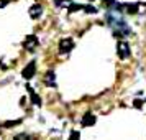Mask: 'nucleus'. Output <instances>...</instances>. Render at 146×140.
Segmentation results:
<instances>
[{
	"instance_id": "nucleus-1",
	"label": "nucleus",
	"mask_w": 146,
	"mask_h": 140,
	"mask_svg": "<svg viewBox=\"0 0 146 140\" xmlns=\"http://www.w3.org/2000/svg\"><path fill=\"white\" fill-rule=\"evenodd\" d=\"M117 53L121 60H126L130 56V45L126 41H118L117 43Z\"/></svg>"
},
{
	"instance_id": "nucleus-2",
	"label": "nucleus",
	"mask_w": 146,
	"mask_h": 140,
	"mask_svg": "<svg viewBox=\"0 0 146 140\" xmlns=\"http://www.w3.org/2000/svg\"><path fill=\"white\" fill-rule=\"evenodd\" d=\"M72 48H74L72 38H62V40H61V43H59V51L61 53H69Z\"/></svg>"
},
{
	"instance_id": "nucleus-3",
	"label": "nucleus",
	"mask_w": 146,
	"mask_h": 140,
	"mask_svg": "<svg viewBox=\"0 0 146 140\" xmlns=\"http://www.w3.org/2000/svg\"><path fill=\"white\" fill-rule=\"evenodd\" d=\"M35 73H36V64H35V61H31V63H30V64L21 71V76L28 81V79H31V78L35 76Z\"/></svg>"
},
{
	"instance_id": "nucleus-4",
	"label": "nucleus",
	"mask_w": 146,
	"mask_h": 140,
	"mask_svg": "<svg viewBox=\"0 0 146 140\" xmlns=\"http://www.w3.org/2000/svg\"><path fill=\"white\" fill-rule=\"evenodd\" d=\"M36 45H38V38H36L35 35H30L27 40H25V43H23V48L30 51V50H33V48L36 46Z\"/></svg>"
},
{
	"instance_id": "nucleus-5",
	"label": "nucleus",
	"mask_w": 146,
	"mask_h": 140,
	"mask_svg": "<svg viewBox=\"0 0 146 140\" xmlns=\"http://www.w3.org/2000/svg\"><path fill=\"white\" fill-rule=\"evenodd\" d=\"M41 15H43V7H41V5L36 3V5H33V7L30 8V17H31V18L36 20V18H40Z\"/></svg>"
},
{
	"instance_id": "nucleus-6",
	"label": "nucleus",
	"mask_w": 146,
	"mask_h": 140,
	"mask_svg": "<svg viewBox=\"0 0 146 140\" xmlns=\"http://www.w3.org/2000/svg\"><path fill=\"white\" fill-rule=\"evenodd\" d=\"M118 10H126V13H138V5L135 3H126V5H117Z\"/></svg>"
},
{
	"instance_id": "nucleus-7",
	"label": "nucleus",
	"mask_w": 146,
	"mask_h": 140,
	"mask_svg": "<svg viewBox=\"0 0 146 140\" xmlns=\"http://www.w3.org/2000/svg\"><path fill=\"white\" fill-rule=\"evenodd\" d=\"M94 124H95V117H94V114H86V115L82 117V125L84 127L94 125Z\"/></svg>"
},
{
	"instance_id": "nucleus-8",
	"label": "nucleus",
	"mask_w": 146,
	"mask_h": 140,
	"mask_svg": "<svg viewBox=\"0 0 146 140\" xmlns=\"http://www.w3.org/2000/svg\"><path fill=\"white\" fill-rule=\"evenodd\" d=\"M54 78H56V76H54V71H48L44 82H46L48 86H54V84H56V79H54Z\"/></svg>"
},
{
	"instance_id": "nucleus-9",
	"label": "nucleus",
	"mask_w": 146,
	"mask_h": 140,
	"mask_svg": "<svg viewBox=\"0 0 146 140\" xmlns=\"http://www.w3.org/2000/svg\"><path fill=\"white\" fill-rule=\"evenodd\" d=\"M28 92H30V96H31V102H33L35 106H41V99L35 94V91L31 89V87H28Z\"/></svg>"
},
{
	"instance_id": "nucleus-10",
	"label": "nucleus",
	"mask_w": 146,
	"mask_h": 140,
	"mask_svg": "<svg viewBox=\"0 0 146 140\" xmlns=\"http://www.w3.org/2000/svg\"><path fill=\"white\" fill-rule=\"evenodd\" d=\"M72 3V0H56V5H59V7H69Z\"/></svg>"
},
{
	"instance_id": "nucleus-11",
	"label": "nucleus",
	"mask_w": 146,
	"mask_h": 140,
	"mask_svg": "<svg viewBox=\"0 0 146 140\" xmlns=\"http://www.w3.org/2000/svg\"><path fill=\"white\" fill-rule=\"evenodd\" d=\"M13 140H31V137L28 133H18V135H15Z\"/></svg>"
},
{
	"instance_id": "nucleus-12",
	"label": "nucleus",
	"mask_w": 146,
	"mask_h": 140,
	"mask_svg": "<svg viewBox=\"0 0 146 140\" xmlns=\"http://www.w3.org/2000/svg\"><path fill=\"white\" fill-rule=\"evenodd\" d=\"M79 137H80V133L77 132V130H74V132L71 133V139L69 140H79Z\"/></svg>"
},
{
	"instance_id": "nucleus-13",
	"label": "nucleus",
	"mask_w": 146,
	"mask_h": 140,
	"mask_svg": "<svg viewBox=\"0 0 146 140\" xmlns=\"http://www.w3.org/2000/svg\"><path fill=\"white\" fill-rule=\"evenodd\" d=\"M133 104H135V107H138V109H139V107H141V100H135Z\"/></svg>"
},
{
	"instance_id": "nucleus-14",
	"label": "nucleus",
	"mask_w": 146,
	"mask_h": 140,
	"mask_svg": "<svg viewBox=\"0 0 146 140\" xmlns=\"http://www.w3.org/2000/svg\"><path fill=\"white\" fill-rule=\"evenodd\" d=\"M5 3H7V0H0V7H3Z\"/></svg>"
}]
</instances>
